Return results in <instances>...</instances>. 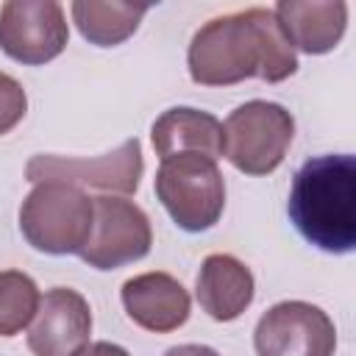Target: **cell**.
<instances>
[{"mask_svg": "<svg viewBox=\"0 0 356 356\" xmlns=\"http://www.w3.org/2000/svg\"><path fill=\"white\" fill-rule=\"evenodd\" d=\"M197 86H231L248 78L281 83L298 72V53L278 28L273 8H242L200 25L186 50Z\"/></svg>", "mask_w": 356, "mask_h": 356, "instance_id": "cell-1", "label": "cell"}, {"mask_svg": "<svg viewBox=\"0 0 356 356\" xmlns=\"http://www.w3.org/2000/svg\"><path fill=\"white\" fill-rule=\"evenodd\" d=\"M286 211L317 250L350 253L356 248V159L350 153L309 159L292 178Z\"/></svg>", "mask_w": 356, "mask_h": 356, "instance_id": "cell-2", "label": "cell"}, {"mask_svg": "<svg viewBox=\"0 0 356 356\" xmlns=\"http://www.w3.org/2000/svg\"><path fill=\"white\" fill-rule=\"evenodd\" d=\"M95 220V200L70 184H33L19 206V231L25 242L47 256L81 253Z\"/></svg>", "mask_w": 356, "mask_h": 356, "instance_id": "cell-3", "label": "cell"}, {"mask_svg": "<svg viewBox=\"0 0 356 356\" xmlns=\"http://www.w3.org/2000/svg\"><path fill=\"white\" fill-rule=\"evenodd\" d=\"M153 189L170 220L186 234L209 231L222 217L225 178L209 156L178 153L164 159L156 170Z\"/></svg>", "mask_w": 356, "mask_h": 356, "instance_id": "cell-4", "label": "cell"}, {"mask_svg": "<svg viewBox=\"0 0 356 356\" xmlns=\"http://www.w3.org/2000/svg\"><path fill=\"white\" fill-rule=\"evenodd\" d=\"M295 117L273 100H248L222 122V156L245 175H270L286 159Z\"/></svg>", "mask_w": 356, "mask_h": 356, "instance_id": "cell-5", "label": "cell"}, {"mask_svg": "<svg viewBox=\"0 0 356 356\" xmlns=\"http://www.w3.org/2000/svg\"><path fill=\"white\" fill-rule=\"evenodd\" d=\"M145 172V159H142V145L139 139H125L120 147L97 156V159H72V156H53V153H39L28 159L25 164V178L31 184H70V186H89L100 192H114V195H134L139 189V178Z\"/></svg>", "mask_w": 356, "mask_h": 356, "instance_id": "cell-6", "label": "cell"}, {"mask_svg": "<svg viewBox=\"0 0 356 356\" xmlns=\"http://www.w3.org/2000/svg\"><path fill=\"white\" fill-rule=\"evenodd\" d=\"M95 200L92 234L78 253L83 264L95 270H117L122 264L139 261L150 253L153 228L147 214L120 195H100Z\"/></svg>", "mask_w": 356, "mask_h": 356, "instance_id": "cell-7", "label": "cell"}, {"mask_svg": "<svg viewBox=\"0 0 356 356\" xmlns=\"http://www.w3.org/2000/svg\"><path fill=\"white\" fill-rule=\"evenodd\" d=\"M70 44L64 6L56 0H8L0 6V50L28 67L47 64Z\"/></svg>", "mask_w": 356, "mask_h": 356, "instance_id": "cell-8", "label": "cell"}, {"mask_svg": "<svg viewBox=\"0 0 356 356\" xmlns=\"http://www.w3.org/2000/svg\"><path fill=\"white\" fill-rule=\"evenodd\" d=\"M253 348L259 356H334L337 325L314 303L281 300L259 317Z\"/></svg>", "mask_w": 356, "mask_h": 356, "instance_id": "cell-9", "label": "cell"}, {"mask_svg": "<svg viewBox=\"0 0 356 356\" xmlns=\"http://www.w3.org/2000/svg\"><path fill=\"white\" fill-rule=\"evenodd\" d=\"M89 300L78 289L53 286L39 298V309L28 325V350L33 356H75L89 345Z\"/></svg>", "mask_w": 356, "mask_h": 356, "instance_id": "cell-10", "label": "cell"}, {"mask_svg": "<svg viewBox=\"0 0 356 356\" xmlns=\"http://www.w3.org/2000/svg\"><path fill=\"white\" fill-rule=\"evenodd\" d=\"M125 314L145 331L170 334L189 320L192 300L184 284L161 270L139 273L128 278L120 289Z\"/></svg>", "mask_w": 356, "mask_h": 356, "instance_id": "cell-11", "label": "cell"}, {"mask_svg": "<svg viewBox=\"0 0 356 356\" xmlns=\"http://www.w3.org/2000/svg\"><path fill=\"white\" fill-rule=\"evenodd\" d=\"M273 14L292 50L309 56L331 53L348 28V3L342 0H281Z\"/></svg>", "mask_w": 356, "mask_h": 356, "instance_id": "cell-12", "label": "cell"}, {"mask_svg": "<svg viewBox=\"0 0 356 356\" xmlns=\"http://www.w3.org/2000/svg\"><path fill=\"white\" fill-rule=\"evenodd\" d=\"M195 295L200 309L217 320V323H231L248 312L256 295V281L253 273L245 261H239L231 253H211L200 261L197 281H195Z\"/></svg>", "mask_w": 356, "mask_h": 356, "instance_id": "cell-13", "label": "cell"}, {"mask_svg": "<svg viewBox=\"0 0 356 356\" xmlns=\"http://www.w3.org/2000/svg\"><path fill=\"white\" fill-rule=\"evenodd\" d=\"M150 142L161 161L178 153H200L217 161L222 156V122L203 108L172 106L156 117Z\"/></svg>", "mask_w": 356, "mask_h": 356, "instance_id": "cell-14", "label": "cell"}, {"mask_svg": "<svg viewBox=\"0 0 356 356\" xmlns=\"http://www.w3.org/2000/svg\"><path fill=\"white\" fill-rule=\"evenodd\" d=\"M147 11V3L122 0H75L70 6L78 33L95 47H117L131 39Z\"/></svg>", "mask_w": 356, "mask_h": 356, "instance_id": "cell-15", "label": "cell"}, {"mask_svg": "<svg viewBox=\"0 0 356 356\" xmlns=\"http://www.w3.org/2000/svg\"><path fill=\"white\" fill-rule=\"evenodd\" d=\"M39 286L22 270L0 273V337H17L39 309Z\"/></svg>", "mask_w": 356, "mask_h": 356, "instance_id": "cell-16", "label": "cell"}, {"mask_svg": "<svg viewBox=\"0 0 356 356\" xmlns=\"http://www.w3.org/2000/svg\"><path fill=\"white\" fill-rule=\"evenodd\" d=\"M28 111V95L17 78L0 72V136L14 131Z\"/></svg>", "mask_w": 356, "mask_h": 356, "instance_id": "cell-17", "label": "cell"}, {"mask_svg": "<svg viewBox=\"0 0 356 356\" xmlns=\"http://www.w3.org/2000/svg\"><path fill=\"white\" fill-rule=\"evenodd\" d=\"M75 356H131L122 345H114V342H106V339H100V342H89V345H83Z\"/></svg>", "mask_w": 356, "mask_h": 356, "instance_id": "cell-18", "label": "cell"}, {"mask_svg": "<svg viewBox=\"0 0 356 356\" xmlns=\"http://www.w3.org/2000/svg\"><path fill=\"white\" fill-rule=\"evenodd\" d=\"M164 356H220L214 348L209 345H197V342H186V345H172L164 350Z\"/></svg>", "mask_w": 356, "mask_h": 356, "instance_id": "cell-19", "label": "cell"}]
</instances>
